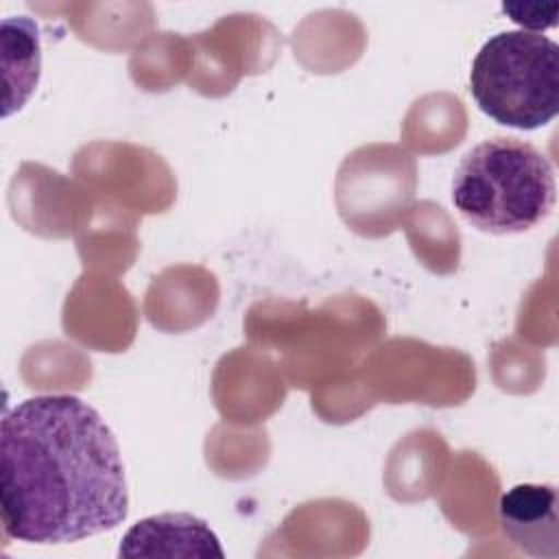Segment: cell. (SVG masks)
Returning a JSON list of instances; mask_svg holds the SVG:
<instances>
[{
	"label": "cell",
	"instance_id": "cell-1",
	"mask_svg": "<svg viewBox=\"0 0 559 559\" xmlns=\"http://www.w3.org/2000/svg\"><path fill=\"white\" fill-rule=\"evenodd\" d=\"M4 533L26 544H72L122 524L129 487L100 413L70 393L17 402L0 426Z\"/></svg>",
	"mask_w": 559,
	"mask_h": 559
},
{
	"label": "cell",
	"instance_id": "cell-2",
	"mask_svg": "<svg viewBox=\"0 0 559 559\" xmlns=\"http://www.w3.org/2000/svg\"><path fill=\"white\" fill-rule=\"evenodd\" d=\"M450 194L465 223L485 234L509 236L550 216L557 183L552 164L531 142L493 135L461 157Z\"/></svg>",
	"mask_w": 559,
	"mask_h": 559
},
{
	"label": "cell",
	"instance_id": "cell-3",
	"mask_svg": "<svg viewBox=\"0 0 559 559\" xmlns=\"http://www.w3.org/2000/svg\"><path fill=\"white\" fill-rule=\"evenodd\" d=\"M469 92L493 122L533 131L559 111V46L531 31L491 35L476 52Z\"/></svg>",
	"mask_w": 559,
	"mask_h": 559
},
{
	"label": "cell",
	"instance_id": "cell-4",
	"mask_svg": "<svg viewBox=\"0 0 559 559\" xmlns=\"http://www.w3.org/2000/svg\"><path fill=\"white\" fill-rule=\"evenodd\" d=\"M223 557L216 533L197 515L159 513L133 524L118 557Z\"/></svg>",
	"mask_w": 559,
	"mask_h": 559
},
{
	"label": "cell",
	"instance_id": "cell-5",
	"mask_svg": "<svg viewBox=\"0 0 559 559\" xmlns=\"http://www.w3.org/2000/svg\"><path fill=\"white\" fill-rule=\"evenodd\" d=\"M498 513L513 546L533 557H557V489L552 485L511 487L500 496Z\"/></svg>",
	"mask_w": 559,
	"mask_h": 559
},
{
	"label": "cell",
	"instance_id": "cell-6",
	"mask_svg": "<svg viewBox=\"0 0 559 559\" xmlns=\"http://www.w3.org/2000/svg\"><path fill=\"white\" fill-rule=\"evenodd\" d=\"M2 41L11 44L17 52L15 61L4 59V79L17 72L15 83L7 90L4 96V116H9L15 109H22V105L28 100L33 94L37 81H39V35L37 26L33 20L17 15V17H7L2 22Z\"/></svg>",
	"mask_w": 559,
	"mask_h": 559
},
{
	"label": "cell",
	"instance_id": "cell-7",
	"mask_svg": "<svg viewBox=\"0 0 559 559\" xmlns=\"http://www.w3.org/2000/svg\"><path fill=\"white\" fill-rule=\"evenodd\" d=\"M502 11L509 15V20H513L515 24L522 26V31H531V33H542V28L555 26L557 24V2H502Z\"/></svg>",
	"mask_w": 559,
	"mask_h": 559
}]
</instances>
